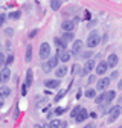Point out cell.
<instances>
[{
	"label": "cell",
	"mask_w": 122,
	"mask_h": 128,
	"mask_svg": "<svg viewBox=\"0 0 122 128\" xmlns=\"http://www.w3.org/2000/svg\"><path fill=\"white\" fill-rule=\"evenodd\" d=\"M82 46H84V43L81 40H75L73 46H72V50H70V55H78L82 50Z\"/></svg>",
	"instance_id": "10"
},
{
	"label": "cell",
	"mask_w": 122,
	"mask_h": 128,
	"mask_svg": "<svg viewBox=\"0 0 122 128\" xmlns=\"http://www.w3.org/2000/svg\"><path fill=\"white\" fill-rule=\"evenodd\" d=\"M86 98H88V99H95V98H96V90H95V88H88V90H86Z\"/></svg>",
	"instance_id": "24"
},
{
	"label": "cell",
	"mask_w": 122,
	"mask_h": 128,
	"mask_svg": "<svg viewBox=\"0 0 122 128\" xmlns=\"http://www.w3.org/2000/svg\"><path fill=\"white\" fill-rule=\"evenodd\" d=\"M119 128H122V126H119Z\"/></svg>",
	"instance_id": "46"
},
{
	"label": "cell",
	"mask_w": 122,
	"mask_h": 128,
	"mask_svg": "<svg viewBox=\"0 0 122 128\" xmlns=\"http://www.w3.org/2000/svg\"><path fill=\"white\" fill-rule=\"evenodd\" d=\"M118 88L122 92V79H119V82H118Z\"/></svg>",
	"instance_id": "39"
},
{
	"label": "cell",
	"mask_w": 122,
	"mask_h": 128,
	"mask_svg": "<svg viewBox=\"0 0 122 128\" xmlns=\"http://www.w3.org/2000/svg\"><path fill=\"white\" fill-rule=\"evenodd\" d=\"M34 128H43V126H40V125H35V126H34Z\"/></svg>",
	"instance_id": "42"
},
{
	"label": "cell",
	"mask_w": 122,
	"mask_h": 128,
	"mask_svg": "<svg viewBox=\"0 0 122 128\" xmlns=\"http://www.w3.org/2000/svg\"><path fill=\"white\" fill-rule=\"evenodd\" d=\"M95 81H96V76H95V75H90V76H88V79H87V84L90 86V84H93Z\"/></svg>",
	"instance_id": "32"
},
{
	"label": "cell",
	"mask_w": 122,
	"mask_h": 128,
	"mask_svg": "<svg viewBox=\"0 0 122 128\" xmlns=\"http://www.w3.org/2000/svg\"><path fill=\"white\" fill-rule=\"evenodd\" d=\"M8 96H11V88L6 87V86H2L0 87V98L5 99V98H8Z\"/></svg>",
	"instance_id": "19"
},
{
	"label": "cell",
	"mask_w": 122,
	"mask_h": 128,
	"mask_svg": "<svg viewBox=\"0 0 122 128\" xmlns=\"http://www.w3.org/2000/svg\"><path fill=\"white\" fill-rule=\"evenodd\" d=\"M50 52H52L50 44H49V43H41V46H40V52H38L40 60H46V61H48V60L50 58Z\"/></svg>",
	"instance_id": "3"
},
{
	"label": "cell",
	"mask_w": 122,
	"mask_h": 128,
	"mask_svg": "<svg viewBox=\"0 0 122 128\" xmlns=\"http://www.w3.org/2000/svg\"><path fill=\"white\" fill-rule=\"evenodd\" d=\"M5 22H6V14H0V28H3Z\"/></svg>",
	"instance_id": "31"
},
{
	"label": "cell",
	"mask_w": 122,
	"mask_h": 128,
	"mask_svg": "<svg viewBox=\"0 0 122 128\" xmlns=\"http://www.w3.org/2000/svg\"><path fill=\"white\" fill-rule=\"evenodd\" d=\"M12 62H14V55H9V56H6V60H5V66L8 67V66H11Z\"/></svg>",
	"instance_id": "28"
},
{
	"label": "cell",
	"mask_w": 122,
	"mask_h": 128,
	"mask_svg": "<svg viewBox=\"0 0 122 128\" xmlns=\"http://www.w3.org/2000/svg\"><path fill=\"white\" fill-rule=\"evenodd\" d=\"M0 82H2V79H0Z\"/></svg>",
	"instance_id": "45"
},
{
	"label": "cell",
	"mask_w": 122,
	"mask_h": 128,
	"mask_svg": "<svg viewBox=\"0 0 122 128\" xmlns=\"http://www.w3.org/2000/svg\"><path fill=\"white\" fill-rule=\"evenodd\" d=\"M9 78H11V70L9 67H3L2 70H0V79H2V82L6 84L9 81Z\"/></svg>",
	"instance_id": "13"
},
{
	"label": "cell",
	"mask_w": 122,
	"mask_h": 128,
	"mask_svg": "<svg viewBox=\"0 0 122 128\" xmlns=\"http://www.w3.org/2000/svg\"><path fill=\"white\" fill-rule=\"evenodd\" d=\"M5 32H6V35H9V37L14 34V30H12V29H9V28H8V29H5Z\"/></svg>",
	"instance_id": "37"
},
{
	"label": "cell",
	"mask_w": 122,
	"mask_h": 128,
	"mask_svg": "<svg viewBox=\"0 0 122 128\" xmlns=\"http://www.w3.org/2000/svg\"><path fill=\"white\" fill-rule=\"evenodd\" d=\"M64 94H66V90H63V92H60V93H58V94L55 96V101L58 102L60 99H63V98H64Z\"/></svg>",
	"instance_id": "30"
},
{
	"label": "cell",
	"mask_w": 122,
	"mask_h": 128,
	"mask_svg": "<svg viewBox=\"0 0 122 128\" xmlns=\"http://www.w3.org/2000/svg\"><path fill=\"white\" fill-rule=\"evenodd\" d=\"M81 69H82V67L80 66V64H73V66H72V69H70V70H72L70 73H72L73 76H75V75H78V73L81 75Z\"/></svg>",
	"instance_id": "25"
},
{
	"label": "cell",
	"mask_w": 122,
	"mask_h": 128,
	"mask_svg": "<svg viewBox=\"0 0 122 128\" xmlns=\"http://www.w3.org/2000/svg\"><path fill=\"white\" fill-rule=\"evenodd\" d=\"M119 102H120V104H122V98H119Z\"/></svg>",
	"instance_id": "43"
},
{
	"label": "cell",
	"mask_w": 122,
	"mask_h": 128,
	"mask_svg": "<svg viewBox=\"0 0 122 128\" xmlns=\"http://www.w3.org/2000/svg\"><path fill=\"white\" fill-rule=\"evenodd\" d=\"M122 114V105L120 104H118V105H114V107H112L110 108V111H108V124H113L114 120H118V118Z\"/></svg>",
	"instance_id": "2"
},
{
	"label": "cell",
	"mask_w": 122,
	"mask_h": 128,
	"mask_svg": "<svg viewBox=\"0 0 122 128\" xmlns=\"http://www.w3.org/2000/svg\"><path fill=\"white\" fill-rule=\"evenodd\" d=\"M66 75H67V67H66V66L56 67V70H55V76H56V79H60V78H64Z\"/></svg>",
	"instance_id": "17"
},
{
	"label": "cell",
	"mask_w": 122,
	"mask_h": 128,
	"mask_svg": "<svg viewBox=\"0 0 122 128\" xmlns=\"http://www.w3.org/2000/svg\"><path fill=\"white\" fill-rule=\"evenodd\" d=\"M82 128H96V125L92 122V124H87V125H86V126H82Z\"/></svg>",
	"instance_id": "38"
},
{
	"label": "cell",
	"mask_w": 122,
	"mask_h": 128,
	"mask_svg": "<svg viewBox=\"0 0 122 128\" xmlns=\"http://www.w3.org/2000/svg\"><path fill=\"white\" fill-rule=\"evenodd\" d=\"M99 43H101V35H99V32H98V30H92L90 34H88V37H87V40H86L87 47L93 49V47H98V46H99Z\"/></svg>",
	"instance_id": "1"
},
{
	"label": "cell",
	"mask_w": 122,
	"mask_h": 128,
	"mask_svg": "<svg viewBox=\"0 0 122 128\" xmlns=\"http://www.w3.org/2000/svg\"><path fill=\"white\" fill-rule=\"evenodd\" d=\"M5 60H6V58H5V55L0 52V66H3V64H5Z\"/></svg>",
	"instance_id": "35"
},
{
	"label": "cell",
	"mask_w": 122,
	"mask_h": 128,
	"mask_svg": "<svg viewBox=\"0 0 122 128\" xmlns=\"http://www.w3.org/2000/svg\"><path fill=\"white\" fill-rule=\"evenodd\" d=\"M60 126H61V120H58V119H54L49 122V128H60Z\"/></svg>",
	"instance_id": "27"
},
{
	"label": "cell",
	"mask_w": 122,
	"mask_h": 128,
	"mask_svg": "<svg viewBox=\"0 0 122 128\" xmlns=\"http://www.w3.org/2000/svg\"><path fill=\"white\" fill-rule=\"evenodd\" d=\"M64 111H66V108H63V107H56V108L54 110V113H55L56 116H60V114H63Z\"/></svg>",
	"instance_id": "29"
},
{
	"label": "cell",
	"mask_w": 122,
	"mask_h": 128,
	"mask_svg": "<svg viewBox=\"0 0 122 128\" xmlns=\"http://www.w3.org/2000/svg\"><path fill=\"white\" fill-rule=\"evenodd\" d=\"M61 6H63V2H61V0H52V2H50V8H52V11H58Z\"/></svg>",
	"instance_id": "22"
},
{
	"label": "cell",
	"mask_w": 122,
	"mask_h": 128,
	"mask_svg": "<svg viewBox=\"0 0 122 128\" xmlns=\"http://www.w3.org/2000/svg\"><path fill=\"white\" fill-rule=\"evenodd\" d=\"M37 34H38V29H34V30H30V32H29V38H34Z\"/></svg>",
	"instance_id": "34"
},
{
	"label": "cell",
	"mask_w": 122,
	"mask_h": 128,
	"mask_svg": "<svg viewBox=\"0 0 122 128\" xmlns=\"http://www.w3.org/2000/svg\"><path fill=\"white\" fill-rule=\"evenodd\" d=\"M107 70H108V66H107L105 61H99V62L96 64V67H95V72H96V75H99V76H104V75L107 73Z\"/></svg>",
	"instance_id": "7"
},
{
	"label": "cell",
	"mask_w": 122,
	"mask_h": 128,
	"mask_svg": "<svg viewBox=\"0 0 122 128\" xmlns=\"http://www.w3.org/2000/svg\"><path fill=\"white\" fill-rule=\"evenodd\" d=\"M95 23H96L95 20H93V22H90V23H88V28H92V26H95Z\"/></svg>",
	"instance_id": "41"
},
{
	"label": "cell",
	"mask_w": 122,
	"mask_h": 128,
	"mask_svg": "<svg viewBox=\"0 0 122 128\" xmlns=\"http://www.w3.org/2000/svg\"><path fill=\"white\" fill-rule=\"evenodd\" d=\"M32 81H34V70L32 69H28L26 75H24V84H23V87L29 88L30 86H32Z\"/></svg>",
	"instance_id": "8"
},
{
	"label": "cell",
	"mask_w": 122,
	"mask_h": 128,
	"mask_svg": "<svg viewBox=\"0 0 122 128\" xmlns=\"http://www.w3.org/2000/svg\"><path fill=\"white\" fill-rule=\"evenodd\" d=\"M107 66H108V69H113V67H116L118 66V62H119V56L116 55V54H110L108 56H107Z\"/></svg>",
	"instance_id": "9"
},
{
	"label": "cell",
	"mask_w": 122,
	"mask_h": 128,
	"mask_svg": "<svg viewBox=\"0 0 122 128\" xmlns=\"http://www.w3.org/2000/svg\"><path fill=\"white\" fill-rule=\"evenodd\" d=\"M58 62H60V61H58L56 55H55V56H50V58H49L48 61H46V62L43 64V70H44L46 73H49V72H50L52 69H56V66H58Z\"/></svg>",
	"instance_id": "4"
},
{
	"label": "cell",
	"mask_w": 122,
	"mask_h": 128,
	"mask_svg": "<svg viewBox=\"0 0 122 128\" xmlns=\"http://www.w3.org/2000/svg\"><path fill=\"white\" fill-rule=\"evenodd\" d=\"M92 55H93L92 52H82V58H84V60H87V61L92 58Z\"/></svg>",
	"instance_id": "33"
},
{
	"label": "cell",
	"mask_w": 122,
	"mask_h": 128,
	"mask_svg": "<svg viewBox=\"0 0 122 128\" xmlns=\"http://www.w3.org/2000/svg\"><path fill=\"white\" fill-rule=\"evenodd\" d=\"M61 41H63L64 44L72 43L73 41V32H63V35H61Z\"/></svg>",
	"instance_id": "18"
},
{
	"label": "cell",
	"mask_w": 122,
	"mask_h": 128,
	"mask_svg": "<svg viewBox=\"0 0 122 128\" xmlns=\"http://www.w3.org/2000/svg\"><path fill=\"white\" fill-rule=\"evenodd\" d=\"M24 61L30 62L32 61V46H26V55H24Z\"/></svg>",
	"instance_id": "20"
},
{
	"label": "cell",
	"mask_w": 122,
	"mask_h": 128,
	"mask_svg": "<svg viewBox=\"0 0 122 128\" xmlns=\"http://www.w3.org/2000/svg\"><path fill=\"white\" fill-rule=\"evenodd\" d=\"M44 128H49V125H48V126H44Z\"/></svg>",
	"instance_id": "44"
},
{
	"label": "cell",
	"mask_w": 122,
	"mask_h": 128,
	"mask_svg": "<svg viewBox=\"0 0 122 128\" xmlns=\"http://www.w3.org/2000/svg\"><path fill=\"white\" fill-rule=\"evenodd\" d=\"M54 43H55V46L58 47V50H66L67 44H64L63 41H61V38H55V40H54Z\"/></svg>",
	"instance_id": "21"
},
{
	"label": "cell",
	"mask_w": 122,
	"mask_h": 128,
	"mask_svg": "<svg viewBox=\"0 0 122 128\" xmlns=\"http://www.w3.org/2000/svg\"><path fill=\"white\" fill-rule=\"evenodd\" d=\"M95 67H96V61H95V60H88V61H86V64H84L82 69H81V76L90 75L92 72H93Z\"/></svg>",
	"instance_id": "5"
},
{
	"label": "cell",
	"mask_w": 122,
	"mask_h": 128,
	"mask_svg": "<svg viewBox=\"0 0 122 128\" xmlns=\"http://www.w3.org/2000/svg\"><path fill=\"white\" fill-rule=\"evenodd\" d=\"M3 105H5V101H3V99H2V98H0V108H2V107H3Z\"/></svg>",
	"instance_id": "40"
},
{
	"label": "cell",
	"mask_w": 122,
	"mask_h": 128,
	"mask_svg": "<svg viewBox=\"0 0 122 128\" xmlns=\"http://www.w3.org/2000/svg\"><path fill=\"white\" fill-rule=\"evenodd\" d=\"M44 84H46V87H48L49 90H54V88H58L61 82H60V79H48Z\"/></svg>",
	"instance_id": "15"
},
{
	"label": "cell",
	"mask_w": 122,
	"mask_h": 128,
	"mask_svg": "<svg viewBox=\"0 0 122 128\" xmlns=\"http://www.w3.org/2000/svg\"><path fill=\"white\" fill-rule=\"evenodd\" d=\"M110 81L112 79L108 78V76H104V78H101V79H98V84H96V90L98 92H107V88L110 87Z\"/></svg>",
	"instance_id": "6"
},
{
	"label": "cell",
	"mask_w": 122,
	"mask_h": 128,
	"mask_svg": "<svg viewBox=\"0 0 122 128\" xmlns=\"http://www.w3.org/2000/svg\"><path fill=\"white\" fill-rule=\"evenodd\" d=\"M114 98H116V92L114 90H107L105 92V104L104 105H108Z\"/></svg>",
	"instance_id": "16"
},
{
	"label": "cell",
	"mask_w": 122,
	"mask_h": 128,
	"mask_svg": "<svg viewBox=\"0 0 122 128\" xmlns=\"http://www.w3.org/2000/svg\"><path fill=\"white\" fill-rule=\"evenodd\" d=\"M75 29V22L73 20H66L61 23V30L63 32H73Z\"/></svg>",
	"instance_id": "11"
},
{
	"label": "cell",
	"mask_w": 122,
	"mask_h": 128,
	"mask_svg": "<svg viewBox=\"0 0 122 128\" xmlns=\"http://www.w3.org/2000/svg\"><path fill=\"white\" fill-rule=\"evenodd\" d=\"M81 108H82V107H80V105H76V107H73V108L70 110V118L76 119V116L80 114V111H81Z\"/></svg>",
	"instance_id": "23"
},
{
	"label": "cell",
	"mask_w": 122,
	"mask_h": 128,
	"mask_svg": "<svg viewBox=\"0 0 122 128\" xmlns=\"http://www.w3.org/2000/svg\"><path fill=\"white\" fill-rule=\"evenodd\" d=\"M70 52L69 50H58L56 52V58H58V61H61V62H67L69 60H70Z\"/></svg>",
	"instance_id": "12"
},
{
	"label": "cell",
	"mask_w": 122,
	"mask_h": 128,
	"mask_svg": "<svg viewBox=\"0 0 122 128\" xmlns=\"http://www.w3.org/2000/svg\"><path fill=\"white\" fill-rule=\"evenodd\" d=\"M118 76H119V72H118V70H114V72L112 73V76H110V79H116Z\"/></svg>",
	"instance_id": "36"
},
{
	"label": "cell",
	"mask_w": 122,
	"mask_h": 128,
	"mask_svg": "<svg viewBox=\"0 0 122 128\" xmlns=\"http://www.w3.org/2000/svg\"><path fill=\"white\" fill-rule=\"evenodd\" d=\"M87 118H88V111H87V110L82 107V108H81V111H80V114L76 116V119H75V120L78 122V124H81V122L87 120Z\"/></svg>",
	"instance_id": "14"
},
{
	"label": "cell",
	"mask_w": 122,
	"mask_h": 128,
	"mask_svg": "<svg viewBox=\"0 0 122 128\" xmlns=\"http://www.w3.org/2000/svg\"><path fill=\"white\" fill-rule=\"evenodd\" d=\"M20 15H22V11H14V12H11L8 15V18H11V20H18Z\"/></svg>",
	"instance_id": "26"
}]
</instances>
